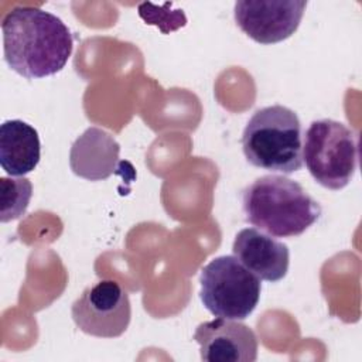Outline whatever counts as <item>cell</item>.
Listing matches in <instances>:
<instances>
[{"label":"cell","instance_id":"1","mask_svg":"<svg viewBox=\"0 0 362 362\" xmlns=\"http://www.w3.org/2000/svg\"><path fill=\"white\" fill-rule=\"evenodd\" d=\"M1 31L7 65L27 79L59 72L72 54L69 28L59 17L40 7L11 8L3 18Z\"/></svg>","mask_w":362,"mask_h":362},{"label":"cell","instance_id":"12","mask_svg":"<svg viewBox=\"0 0 362 362\" xmlns=\"http://www.w3.org/2000/svg\"><path fill=\"white\" fill-rule=\"evenodd\" d=\"M33 195L28 178L0 177V221L8 222L25 214Z\"/></svg>","mask_w":362,"mask_h":362},{"label":"cell","instance_id":"8","mask_svg":"<svg viewBox=\"0 0 362 362\" xmlns=\"http://www.w3.org/2000/svg\"><path fill=\"white\" fill-rule=\"evenodd\" d=\"M194 339L201 346V359L208 362H253L257 358V338L253 329L228 318L201 322Z\"/></svg>","mask_w":362,"mask_h":362},{"label":"cell","instance_id":"5","mask_svg":"<svg viewBox=\"0 0 362 362\" xmlns=\"http://www.w3.org/2000/svg\"><path fill=\"white\" fill-rule=\"evenodd\" d=\"M199 297L215 317L245 320L256 308L262 284L235 256H219L202 267Z\"/></svg>","mask_w":362,"mask_h":362},{"label":"cell","instance_id":"11","mask_svg":"<svg viewBox=\"0 0 362 362\" xmlns=\"http://www.w3.org/2000/svg\"><path fill=\"white\" fill-rule=\"evenodd\" d=\"M38 132L28 123L13 119L0 126V165L10 174L23 177L40 163Z\"/></svg>","mask_w":362,"mask_h":362},{"label":"cell","instance_id":"3","mask_svg":"<svg viewBox=\"0 0 362 362\" xmlns=\"http://www.w3.org/2000/svg\"><path fill=\"white\" fill-rule=\"evenodd\" d=\"M301 123L281 105L266 106L253 113L242 136L246 160L259 168L293 174L303 167Z\"/></svg>","mask_w":362,"mask_h":362},{"label":"cell","instance_id":"2","mask_svg":"<svg viewBox=\"0 0 362 362\" xmlns=\"http://www.w3.org/2000/svg\"><path fill=\"white\" fill-rule=\"evenodd\" d=\"M246 221L277 238L304 233L320 215V204L297 182L283 175H263L243 189Z\"/></svg>","mask_w":362,"mask_h":362},{"label":"cell","instance_id":"6","mask_svg":"<svg viewBox=\"0 0 362 362\" xmlns=\"http://www.w3.org/2000/svg\"><path fill=\"white\" fill-rule=\"evenodd\" d=\"M71 313L82 332L99 338H116L130 324L132 305L119 283L100 280L82 291L74 301Z\"/></svg>","mask_w":362,"mask_h":362},{"label":"cell","instance_id":"4","mask_svg":"<svg viewBox=\"0 0 362 362\" xmlns=\"http://www.w3.org/2000/svg\"><path fill=\"white\" fill-rule=\"evenodd\" d=\"M358 137L344 123L314 120L305 132L303 158L313 178L328 189L349 184L358 168Z\"/></svg>","mask_w":362,"mask_h":362},{"label":"cell","instance_id":"10","mask_svg":"<svg viewBox=\"0 0 362 362\" xmlns=\"http://www.w3.org/2000/svg\"><path fill=\"white\" fill-rule=\"evenodd\" d=\"M120 146L112 134L99 127L86 129L72 144L69 164L72 171L86 180H106L117 170Z\"/></svg>","mask_w":362,"mask_h":362},{"label":"cell","instance_id":"7","mask_svg":"<svg viewBox=\"0 0 362 362\" xmlns=\"http://www.w3.org/2000/svg\"><path fill=\"white\" fill-rule=\"evenodd\" d=\"M304 0H242L235 3L238 27L259 44H276L291 37L300 25Z\"/></svg>","mask_w":362,"mask_h":362},{"label":"cell","instance_id":"9","mask_svg":"<svg viewBox=\"0 0 362 362\" xmlns=\"http://www.w3.org/2000/svg\"><path fill=\"white\" fill-rule=\"evenodd\" d=\"M233 256L260 280L276 283L288 270L287 245L273 239L256 228H245L235 236Z\"/></svg>","mask_w":362,"mask_h":362}]
</instances>
